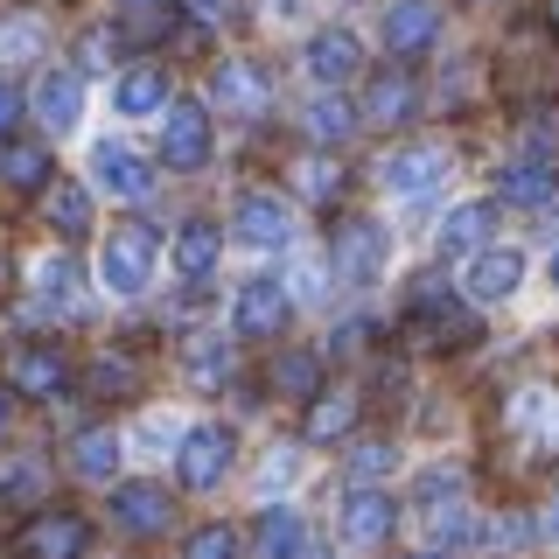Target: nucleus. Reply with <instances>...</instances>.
I'll return each mask as SVG.
<instances>
[{"instance_id":"79ce46f5","label":"nucleus","mask_w":559,"mask_h":559,"mask_svg":"<svg viewBox=\"0 0 559 559\" xmlns=\"http://www.w3.org/2000/svg\"><path fill=\"white\" fill-rule=\"evenodd\" d=\"M538 538H546V546H559V497L546 503V518H538Z\"/></svg>"},{"instance_id":"423d86ee","label":"nucleus","mask_w":559,"mask_h":559,"mask_svg":"<svg viewBox=\"0 0 559 559\" xmlns=\"http://www.w3.org/2000/svg\"><path fill=\"white\" fill-rule=\"evenodd\" d=\"M392 497L384 489H371V483H349L343 489V511H336V524H343V546H384L392 538Z\"/></svg>"},{"instance_id":"a19ab883","label":"nucleus","mask_w":559,"mask_h":559,"mask_svg":"<svg viewBox=\"0 0 559 559\" xmlns=\"http://www.w3.org/2000/svg\"><path fill=\"white\" fill-rule=\"evenodd\" d=\"M329 343H336V357H343V349H357V343H364V322H343V329H336Z\"/></svg>"},{"instance_id":"a18cd8bd","label":"nucleus","mask_w":559,"mask_h":559,"mask_svg":"<svg viewBox=\"0 0 559 559\" xmlns=\"http://www.w3.org/2000/svg\"><path fill=\"white\" fill-rule=\"evenodd\" d=\"M0 427H8V399H0Z\"/></svg>"},{"instance_id":"2f4dec72","label":"nucleus","mask_w":559,"mask_h":559,"mask_svg":"<svg viewBox=\"0 0 559 559\" xmlns=\"http://www.w3.org/2000/svg\"><path fill=\"white\" fill-rule=\"evenodd\" d=\"M49 483V468L35 462V454H14V462H0V503H35Z\"/></svg>"},{"instance_id":"9b49d317","label":"nucleus","mask_w":559,"mask_h":559,"mask_svg":"<svg viewBox=\"0 0 559 559\" xmlns=\"http://www.w3.org/2000/svg\"><path fill=\"white\" fill-rule=\"evenodd\" d=\"M441 182H448V147H406V154L384 162V189L406 197V203H427Z\"/></svg>"},{"instance_id":"de8ad7c7","label":"nucleus","mask_w":559,"mask_h":559,"mask_svg":"<svg viewBox=\"0 0 559 559\" xmlns=\"http://www.w3.org/2000/svg\"><path fill=\"white\" fill-rule=\"evenodd\" d=\"M552 22H559V0H552Z\"/></svg>"},{"instance_id":"c756f323","label":"nucleus","mask_w":559,"mask_h":559,"mask_svg":"<svg viewBox=\"0 0 559 559\" xmlns=\"http://www.w3.org/2000/svg\"><path fill=\"white\" fill-rule=\"evenodd\" d=\"M43 43H49V28L35 22V14H8V22H0V63H35Z\"/></svg>"},{"instance_id":"7ed1b4c3","label":"nucleus","mask_w":559,"mask_h":559,"mask_svg":"<svg viewBox=\"0 0 559 559\" xmlns=\"http://www.w3.org/2000/svg\"><path fill=\"white\" fill-rule=\"evenodd\" d=\"M384 259H392V238H384L378 217H349L336 231V273L349 280V287H371V280L384 273Z\"/></svg>"},{"instance_id":"1a4fd4ad","label":"nucleus","mask_w":559,"mask_h":559,"mask_svg":"<svg viewBox=\"0 0 559 559\" xmlns=\"http://www.w3.org/2000/svg\"><path fill=\"white\" fill-rule=\"evenodd\" d=\"M413 105H419V84H413V70L406 63H392V70H378L371 84H364V127H406L413 119Z\"/></svg>"},{"instance_id":"ddd939ff","label":"nucleus","mask_w":559,"mask_h":559,"mask_svg":"<svg viewBox=\"0 0 559 559\" xmlns=\"http://www.w3.org/2000/svg\"><path fill=\"white\" fill-rule=\"evenodd\" d=\"M92 175H98V189H105V197H127V203H140V197L154 189L147 162H140L127 140H98V147H92Z\"/></svg>"},{"instance_id":"c03bdc74","label":"nucleus","mask_w":559,"mask_h":559,"mask_svg":"<svg viewBox=\"0 0 559 559\" xmlns=\"http://www.w3.org/2000/svg\"><path fill=\"white\" fill-rule=\"evenodd\" d=\"M552 287H559V252H552Z\"/></svg>"},{"instance_id":"b1692460","label":"nucleus","mask_w":559,"mask_h":559,"mask_svg":"<svg viewBox=\"0 0 559 559\" xmlns=\"http://www.w3.org/2000/svg\"><path fill=\"white\" fill-rule=\"evenodd\" d=\"M0 182H8L14 197H35V189L49 182V154L28 147V140H8V147H0Z\"/></svg>"},{"instance_id":"412c9836","label":"nucleus","mask_w":559,"mask_h":559,"mask_svg":"<svg viewBox=\"0 0 559 559\" xmlns=\"http://www.w3.org/2000/svg\"><path fill=\"white\" fill-rule=\"evenodd\" d=\"M217 252H224V231L217 224H182V231H175V273L182 280H210L217 273Z\"/></svg>"},{"instance_id":"0eeeda50","label":"nucleus","mask_w":559,"mask_h":559,"mask_svg":"<svg viewBox=\"0 0 559 559\" xmlns=\"http://www.w3.org/2000/svg\"><path fill=\"white\" fill-rule=\"evenodd\" d=\"M287 314H294V301H287L280 280H245V287L231 294V329L238 336H280Z\"/></svg>"},{"instance_id":"6e6552de","label":"nucleus","mask_w":559,"mask_h":559,"mask_svg":"<svg viewBox=\"0 0 559 559\" xmlns=\"http://www.w3.org/2000/svg\"><path fill=\"white\" fill-rule=\"evenodd\" d=\"M8 378H14V392L22 399H57L63 384H70V357L57 343H22L8 357Z\"/></svg>"},{"instance_id":"dca6fc26","label":"nucleus","mask_w":559,"mask_h":559,"mask_svg":"<svg viewBox=\"0 0 559 559\" xmlns=\"http://www.w3.org/2000/svg\"><path fill=\"white\" fill-rule=\"evenodd\" d=\"M84 546H92V524H84L78 511H49V518H35L22 532L28 559H84Z\"/></svg>"},{"instance_id":"c85d7f7f","label":"nucleus","mask_w":559,"mask_h":559,"mask_svg":"<svg viewBox=\"0 0 559 559\" xmlns=\"http://www.w3.org/2000/svg\"><path fill=\"white\" fill-rule=\"evenodd\" d=\"M259 552H266V559H301L308 552V524L294 511H266V518H259Z\"/></svg>"},{"instance_id":"f257e3e1","label":"nucleus","mask_w":559,"mask_h":559,"mask_svg":"<svg viewBox=\"0 0 559 559\" xmlns=\"http://www.w3.org/2000/svg\"><path fill=\"white\" fill-rule=\"evenodd\" d=\"M154 259H162V238H154V224H119V231L105 238V252H98V280L119 294V301H133V294H147Z\"/></svg>"},{"instance_id":"473e14b6","label":"nucleus","mask_w":559,"mask_h":559,"mask_svg":"<svg viewBox=\"0 0 559 559\" xmlns=\"http://www.w3.org/2000/svg\"><path fill=\"white\" fill-rule=\"evenodd\" d=\"M49 224L57 231H92V189H78V182H63V189H49Z\"/></svg>"},{"instance_id":"5701e85b","label":"nucleus","mask_w":559,"mask_h":559,"mask_svg":"<svg viewBox=\"0 0 559 559\" xmlns=\"http://www.w3.org/2000/svg\"><path fill=\"white\" fill-rule=\"evenodd\" d=\"M112 105H119L127 119H147V112H162V105H168V78H162L154 63H140V70H127V78L112 84Z\"/></svg>"},{"instance_id":"4be33fe9","label":"nucleus","mask_w":559,"mask_h":559,"mask_svg":"<svg viewBox=\"0 0 559 559\" xmlns=\"http://www.w3.org/2000/svg\"><path fill=\"white\" fill-rule=\"evenodd\" d=\"M231 364H238V349L224 336H189L182 343V371H189V384H203V392H217V384L231 378Z\"/></svg>"},{"instance_id":"bb28decb","label":"nucleus","mask_w":559,"mask_h":559,"mask_svg":"<svg viewBox=\"0 0 559 559\" xmlns=\"http://www.w3.org/2000/svg\"><path fill=\"white\" fill-rule=\"evenodd\" d=\"M349 419H357V399H349V392H314L301 433H308L314 448H329V441H343V433H349Z\"/></svg>"},{"instance_id":"49530a36","label":"nucleus","mask_w":559,"mask_h":559,"mask_svg":"<svg viewBox=\"0 0 559 559\" xmlns=\"http://www.w3.org/2000/svg\"><path fill=\"white\" fill-rule=\"evenodd\" d=\"M406 559H433V552H406Z\"/></svg>"},{"instance_id":"20e7f679","label":"nucleus","mask_w":559,"mask_h":559,"mask_svg":"<svg viewBox=\"0 0 559 559\" xmlns=\"http://www.w3.org/2000/svg\"><path fill=\"white\" fill-rule=\"evenodd\" d=\"M231 231H238V245H252V252H280V245H294V210L280 197H266V189H245Z\"/></svg>"},{"instance_id":"f3484780","label":"nucleus","mask_w":559,"mask_h":559,"mask_svg":"<svg viewBox=\"0 0 559 559\" xmlns=\"http://www.w3.org/2000/svg\"><path fill=\"white\" fill-rule=\"evenodd\" d=\"M168 518H175L168 489H154V483H127V489H112V524H119V532L154 538V532H168Z\"/></svg>"},{"instance_id":"58836bf2","label":"nucleus","mask_w":559,"mask_h":559,"mask_svg":"<svg viewBox=\"0 0 559 559\" xmlns=\"http://www.w3.org/2000/svg\"><path fill=\"white\" fill-rule=\"evenodd\" d=\"M349 462H357V476H384V468H392V448L371 441V448H357V454H349Z\"/></svg>"},{"instance_id":"72a5a7b5","label":"nucleus","mask_w":559,"mask_h":559,"mask_svg":"<svg viewBox=\"0 0 559 559\" xmlns=\"http://www.w3.org/2000/svg\"><path fill=\"white\" fill-rule=\"evenodd\" d=\"M349 127H357V119H349L343 98H314V105H308V133L329 140V147H336V140H349Z\"/></svg>"},{"instance_id":"a878e982","label":"nucleus","mask_w":559,"mask_h":559,"mask_svg":"<svg viewBox=\"0 0 559 559\" xmlns=\"http://www.w3.org/2000/svg\"><path fill=\"white\" fill-rule=\"evenodd\" d=\"M70 468H78L84 483H112V476H119V433H105V427L78 433V448H70Z\"/></svg>"},{"instance_id":"39448f33","label":"nucleus","mask_w":559,"mask_h":559,"mask_svg":"<svg viewBox=\"0 0 559 559\" xmlns=\"http://www.w3.org/2000/svg\"><path fill=\"white\" fill-rule=\"evenodd\" d=\"M406 322H413V336H419V343H433V349H454V343L476 336V314H468L462 301H448L441 287H419Z\"/></svg>"},{"instance_id":"c9c22d12","label":"nucleus","mask_w":559,"mask_h":559,"mask_svg":"<svg viewBox=\"0 0 559 559\" xmlns=\"http://www.w3.org/2000/svg\"><path fill=\"white\" fill-rule=\"evenodd\" d=\"M336 189H343V175H336V162H329V154L301 162V197H308V203H329Z\"/></svg>"},{"instance_id":"f8f14e48","label":"nucleus","mask_w":559,"mask_h":559,"mask_svg":"<svg viewBox=\"0 0 559 559\" xmlns=\"http://www.w3.org/2000/svg\"><path fill=\"white\" fill-rule=\"evenodd\" d=\"M552 189H559V154L552 147H524L518 162L503 168V203H518V210L552 203Z\"/></svg>"},{"instance_id":"4c0bfd02","label":"nucleus","mask_w":559,"mask_h":559,"mask_svg":"<svg viewBox=\"0 0 559 559\" xmlns=\"http://www.w3.org/2000/svg\"><path fill=\"white\" fill-rule=\"evenodd\" d=\"M22 112H28V98L14 92V84H0V140H14V127H22Z\"/></svg>"},{"instance_id":"e433bc0d","label":"nucleus","mask_w":559,"mask_h":559,"mask_svg":"<svg viewBox=\"0 0 559 559\" xmlns=\"http://www.w3.org/2000/svg\"><path fill=\"white\" fill-rule=\"evenodd\" d=\"M127 384H133V371L119 357H98L92 364V392H127Z\"/></svg>"},{"instance_id":"cd10ccee","label":"nucleus","mask_w":559,"mask_h":559,"mask_svg":"<svg viewBox=\"0 0 559 559\" xmlns=\"http://www.w3.org/2000/svg\"><path fill=\"white\" fill-rule=\"evenodd\" d=\"M273 392L280 399H314V392H322V357H308V349L273 357Z\"/></svg>"},{"instance_id":"4468645a","label":"nucleus","mask_w":559,"mask_h":559,"mask_svg":"<svg viewBox=\"0 0 559 559\" xmlns=\"http://www.w3.org/2000/svg\"><path fill=\"white\" fill-rule=\"evenodd\" d=\"M433 35H441V8L433 0H392L384 8V49L392 57H419V49H433Z\"/></svg>"},{"instance_id":"393cba45","label":"nucleus","mask_w":559,"mask_h":559,"mask_svg":"<svg viewBox=\"0 0 559 559\" xmlns=\"http://www.w3.org/2000/svg\"><path fill=\"white\" fill-rule=\"evenodd\" d=\"M217 105H231V112L259 119V112H266V78H259L252 63H224V70H217Z\"/></svg>"},{"instance_id":"6ab92c4d","label":"nucleus","mask_w":559,"mask_h":559,"mask_svg":"<svg viewBox=\"0 0 559 559\" xmlns=\"http://www.w3.org/2000/svg\"><path fill=\"white\" fill-rule=\"evenodd\" d=\"M35 112H43V127L70 133L84 119V78H78V70H49V78L35 84Z\"/></svg>"},{"instance_id":"f704fd0d","label":"nucleus","mask_w":559,"mask_h":559,"mask_svg":"<svg viewBox=\"0 0 559 559\" xmlns=\"http://www.w3.org/2000/svg\"><path fill=\"white\" fill-rule=\"evenodd\" d=\"M182 559H238V532L231 524H203V532L182 546Z\"/></svg>"},{"instance_id":"2eb2a0df","label":"nucleus","mask_w":559,"mask_h":559,"mask_svg":"<svg viewBox=\"0 0 559 559\" xmlns=\"http://www.w3.org/2000/svg\"><path fill=\"white\" fill-rule=\"evenodd\" d=\"M162 162L168 168H203L210 162V112L203 105H175L162 119Z\"/></svg>"},{"instance_id":"ea45409f","label":"nucleus","mask_w":559,"mask_h":559,"mask_svg":"<svg viewBox=\"0 0 559 559\" xmlns=\"http://www.w3.org/2000/svg\"><path fill=\"white\" fill-rule=\"evenodd\" d=\"M189 14H197V22H224V14H231V0H182Z\"/></svg>"},{"instance_id":"aec40b11","label":"nucleus","mask_w":559,"mask_h":559,"mask_svg":"<svg viewBox=\"0 0 559 559\" xmlns=\"http://www.w3.org/2000/svg\"><path fill=\"white\" fill-rule=\"evenodd\" d=\"M489 224H497V203H462V210H448L441 217V259H462V252H483V238H489Z\"/></svg>"},{"instance_id":"a211bd4d","label":"nucleus","mask_w":559,"mask_h":559,"mask_svg":"<svg viewBox=\"0 0 559 559\" xmlns=\"http://www.w3.org/2000/svg\"><path fill=\"white\" fill-rule=\"evenodd\" d=\"M357 63H364V43L349 28H314L308 35V70L322 84H349V78H357Z\"/></svg>"},{"instance_id":"7c9ffc66","label":"nucleus","mask_w":559,"mask_h":559,"mask_svg":"<svg viewBox=\"0 0 559 559\" xmlns=\"http://www.w3.org/2000/svg\"><path fill=\"white\" fill-rule=\"evenodd\" d=\"M78 287H84V273H78V259H43V266H35V294H43L49 308H70L78 301Z\"/></svg>"},{"instance_id":"f03ea898","label":"nucleus","mask_w":559,"mask_h":559,"mask_svg":"<svg viewBox=\"0 0 559 559\" xmlns=\"http://www.w3.org/2000/svg\"><path fill=\"white\" fill-rule=\"evenodd\" d=\"M231 427H217V419H203V427L182 433V448H175V476H182V489H217L224 476H231Z\"/></svg>"},{"instance_id":"9d476101","label":"nucleus","mask_w":559,"mask_h":559,"mask_svg":"<svg viewBox=\"0 0 559 559\" xmlns=\"http://www.w3.org/2000/svg\"><path fill=\"white\" fill-rule=\"evenodd\" d=\"M468 301H511V294L524 287V252H511V245H483L476 259H468Z\"/></svg>"},{"instance_id":"37998d69","label":"nucleus","mask_w":559,"mask_h":559,"mask_svg":"<svg viewBox=\"0 0 559 559\" xmlns=\"http://www.w3.org/2000/svg\"><path fill=\"white\" fill-rule=\"evenodd\" d=\"M273 8H280V14H294V8H301V0H273Z\"/></svg>"}]
</instances>
